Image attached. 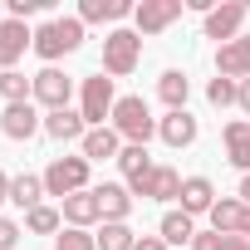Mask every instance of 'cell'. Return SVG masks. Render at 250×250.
Masks as SVG:
<instances>
[{
    "label": "cell",
    "instance_id": "cell-33",
    "mask_svg": "<svg viewBox=\"0 0 250 250\" xmlns=\"http://www.w3.org/2000/svg\"><path fill=\"white\" fill-rule=\"evenodd\" d=\"M221 240H226V235H216V230H196L191 250H221Z\"/></svg>",
    "mask_w": 250,
    "mask_h": 250
},
{
    "label": "cell",
    "instance_id": "cell-10",
    "mask_svg": "<svg viewBox=\"0 0 250 250\" xmlns=\"http://www.w3.org/2000/svg\"><path fill=\"white\" fill-rule=\"evenodd\" d=\"M0 133H5L10 143H30L35 133H44V113L35 103H5V113H0Z\"/></svg>",
    "mask_w": 250,
    "mask_h": 250
},
{
    "label": "cell",
    "instance_id": "cell-32",
    "mask_svg": "<svg viewBox=\"0 0 250 250\" xmlns=\"http://www.w3.org/2000/svg\"><path fill=\"white\" fill-rule=\"evenodd\" d=\"M20 235H25V226H20V221L0 216V250H15V245H20Z\"/></svg>",
    "mask_w": 250,
    "mask_h": 250
},
{
    "label": "cell",
    "instance_id": "cell-18",
    "mask_svg": "<svg viewBox=\"0 0 250 250\" xmlns=\"http://www.w3.org/2000/svg\"><path fill=\"white\" fill-rule=\"evenodd\" d=\"M44 133H49L54 143H83L88 123H83L79 108H59V113H44Z\"/></svg>",
    "mask_w": 250,
    "mask_h": 250
},
{
    "label": "cell",
    "instance_id": "cell-11",
    "mask_svg": "<svg viewBox=\"0 0 250 250\" xmlns=\"http://www.w3.org/2000/svg\"><path fill=\"white\" fill-rule=\"evenodd\" d=\"M25 49H35V30L25 25V20H0V74L5 69H15L20 59H25Z\"/></svg>",
    "mask_w": 250,
    "mask_h": 250
},
{
    "label": "cell",
    "instance_id": "cell-15",
    "mask_svg": "<svg viewBox=\"0 0 250 250\" xmlns=\"http://www.w3.org/2000/svg\"><path fill=\"white\" fill-rule=\"evenodd\" d=\"M59 211H64V221H69L74 230H88V226H98V221H103L93 187H88V191H74V196H64V201H59Z\"/></svg>",
    "mask_w": 250,
    "mask_h": 250
},
{
    "label": "cell",
    "instance_id": "cell-16",
    "mask_svg": "<svg viewBox=\"0 0 250 250\" xmlns=\"http://www.w3.org/2000/svg\"><path fill=\"white\" fill-rule=\"evenodd\" d=\"M196 133H201V123L182 108V113H167V118H157V138L167 143V147H191L196 143Z\"/></svg>",
    "mask_w": 250,
    "mask_h": 250
},
{
    "label": "cell",
    "instance_id": "cell-31",
    "mask_svg": "<svg viewBox=\"0 0 250 250\" xmlns=\"http://www.w3.org/2000/svg\"><path fill=\"white\" fill-rule=\"evenodd\" d=\"M49 5H54V0H5V15L10 20H25V15H40Z\"/></svg>",
    "mask_w": 250,
    "mask_h": 250
},
{
    "label": "cell",
    "instance_id": "cell-5",
    "mask_svg": "<svg viewBox=\"0 0 250 250\" xmlns=\"http://www.w3.org/2000/svg\"><path fill=\"white\" fill-rule=\"evenodd\" d=\"M88 167H93V162H88L83 152H79V157H54V162L44 167V191L59 196V201L74 196V191H88Z\"/></svg>",
    "mask_w": 250,
    "mask_h": 250
},
{
    "label": "cell",
    "instance_id": "cell-8",
    "mask_svg": "<svg viewBox=\"0 0 250 250\" xmlns=\"http://www.w3.org/2000/svg\"><path fill=\"white\" fill-rule=\"evenodd\" d=\"M182 5L187 0H143V5H133V30L147 40V35H162L167 25L182 20Z\"/></svg>",
    "mask_w": 250,
    "mask_h": 250
},
{
    "label": "cell",
    "instance_id": "cell-30",
    "mask_svg": "<svg viewBox=\"0 0 250 250\" xmlns=\"http://www.w3.org/2000/svg\"><path fill=\"white\" fill-rule=\"evenodd\" d=\"M54 250H98V240L88 235V230H64V235H54Z\"/></svg>",
    "mask_w": 250,
    "mask_h": 250
},
{
    "label": "cell",
    "instance_id": "cell-35",
    "mask_svg": "<svg viewBox=\"0 0 250 250\" xmlns=\"http://www.w3.org/2000/svg\"><path fill=\"white\" fill-rule=\"evenodd\" d=\"M221 250H250V240H245V235H226V240H221Z\"/></svg>",
    "mask_w": 250,
    "mask_h": 250
},
{
    "label": "cell",
    "instance_id": "cell-24",
    "mask_svg": "<svg viewBox=\"0 0 250 250\" xmlns=\"http://www.w3.org/2000/svg\"><path fill=\"white\" fill-rule=\"evenodd\" d=\"M157 98L167 103V113H182L187 98H191V79H187L182 69H167V74L157 79Z\"/></svg>",
    "mask_w": 250,
    "mask_h": 250
},
{
    "label": "cell",
    "instance_id": "cell-13",
    "mask_svg": "<svg viewBox=\"0 0 250 250\" xmlns=\"http://www.w3.org/2000/svg\"><path fill=\"white\" fill-rule=\"evenodd\" d=\"M216 74L221 79H250V35L230 40V44H216Z\"/></svg>",
    "mask_w": 250,
    "mask_h": 250
},
{
    "label": "cell",
    "instance_id": "cell-39",
    "mask_svg": "<svg viewBox=\"0 0 250 250\" xmlns=\"http://www.w3.org/2000/svg\"><path fill=\"white\" fill-rule=\"evenodd\" d=\"M0 15H5V5H0Z\"/></svg>",
    "mask_w": 250,
    "mask_h": 250
},
{
    "label": "cell",
    "instance_id": "cell-28",
    "mask_svg": "<svg viewBox=\"0 0 250 250\" xmlns=\"http://www.w3.org/2000/svg\"><path fill=\"white\" fill-rule=\"evenodd\" d=\"M30 93H35V79H25L20 69L0 74V98H5V103H30Z\"/></svg>",
    "mask_w": 250,
    "mask_h": 250
},
{
    "label": "cell",
    "instance_id": "cell-14",
    "mask_svg": "<svg viewBox=\"0 0 250 250\" xmlns=\"http://www.w3.org/2000/svg\"><path fill=\"white\" fill-rule=\"evenodd\" d=\"M93 196H98L103 221H128V216H133V201H138L123 182H98V187H93Z\"/></svg>",
    "mask_w": 250,
    "mask_h": 250
},
{
    "label": "cell",
    "instance_id": "cell-4",
    "mask_svg": "<svg viewBox=\"0 0 250 250\" xmlns=\"http://www.w3.org/2000/svg\"><path fill=\"white\" fill-rule=\"evenodd\" d=\"M113 108H118L113 79H108V74H88V79L79 83V113H83V123H88V128H108Z\"/></svg>",
    "mask_w": 250,
    "mask_h": 250
},
{
    "label": "cell",
    "instance_id": "cell-9",
    "mask_svg": "<svg viewBox=\"0 0 250 250\" xmlns=\"http://www.w3.org/2000/svg\"><path fill=\"white\" fill-rule=\"evenodd\" d=\"M245 15H250V5H245V0H226V5H216V10L201 20V30H206V40H216V44H230V40H240V25H245Z\"/></svg>",
    "mask_w": 250,
    "mask_h": 250
},
{
    "label": "cell",
    "instance_id": "cell-29",
    "mask_svg": "<svg viewBox=\"0 0 250 250\" xmlns=\"http://www.w3.org/2000/svg\"><path fill=\"white\" fill-rule=\"evenodd\" d=\"M206 98H211L216 108H230V103L240 98V83H235V79H221V74H216V79L206 83Z\"/></svg>",
    "mask_w": 250,
    "mask_h": 250
},
{
    "label": "cell",
    "instance_id": "cell-6",
    "mask_svg": "<svg viewBox=\"0 0 250 250\" xmlns=\"http://www.w3.org/2000/svg\"><path fill=\"white\" fill-rule=\"evenodd\" d=\"M69 98H74V79H69L59 64H44V69L35 74V93H30V103L44 108V113H59V108H69Z\"/></svg>",
    "mask_w": 250,
    "mask_h": 250
},
{
    "label": "cell",
    "instance_id": "cell-26",
    "mask_svg": "<svg viewBox=\"0 0 250 250\" xmlns=\"http://www.w3.org/2000/svg\"><path fill=\"white\" fill-rule=\"evenodd\" d=\"M93 240H98V250H133V245H138V230H133L128 221H103V230H98Z\"/></svg>",
    "mask_w": 250,
    "mask_h": 250
},
{
    "label": "cell",
    "instance_id": "cell-2",
    "mask_svg": "<svg viewBox=\"0 0 250 250\" xmlns=\"http://www.w3.org/2000/svg\"><path fill=\"white\" fill-rule=\"evenodd\" d=\"M83 44V20L79 15H59V20H44L40 30H35V54L44 59V64H59L64 54H74Z\"/></svg>",
    "mask_w": 250,
    "mask_h": 250
},
{
    "label": "cell",
    "instance_id": "cell-37",
    "mask_svg": "<svg viewBox=\"0 0 250 250\" xmlns=\"http://www.w3.org/2000/svg\"><path fill=\"white\" fill-rule=\"evenodd\" d=\"M235 196H240V201H245V206H250V172H245V177H240V187H235Z\"/></svg>",
    "mask_w": 250,
    "mask_h": 250
},
{
    "label": "cell",
    "instance_id": "cell-12",
    "mask_svg": "<svg viewBox=\"0 0 250 250\" xmlns=\"http://www.w3.org/2000/svg\"><path fill=\"white\" fill-rule=\"evenodd\" d=\"M211 230L216 235H245L250 240V206L240 196H216L211 206Z\"/></svg>",
    "mask_w": 250,
    "mask_h": 250
},
{
    "label": "cell",
    "instance_id": "cell-25",
    "mask_svg": "<svg viewBox=\"0 0 250 250\" xmlns=\"http://www.w3.org/2000/svg\"><path fill=\"white\" fill-rule=\"evenodd\" d=\"M118 167H123V182H143L157 162L147 157V147H138V143H123V152H118Z\"/></svg>",
    "mask_w": 250,
    "mask_h": 250
},
{
    "label": "cell",
    "instance_id": "cell-20",
    "mask_svg": "<svg viewBox=\"0 0 250 250\" xmlns=\"http://www.w3.org/2000/svg\"><path fill=\"white\" fill-rule=\"evenodd\" d=\"M79 152H83L88 162H118L123 138H118L113 128H88V133H83V143H79Z\"/></svg>",
    "mask_w": 250,
    "mask_h": 250
},
{
    "label": "cell",
    "instance_id": "cell-38",
    "mask_svg": "<svg viewBox=\"0 0 250 250\" xmlns=\"http://www.w3.org/2000/svg\"><path fill=\"white\" fill-rule=\"evenodd\" d=\"M10 182H15V177H5V172H0V201H10Z\"/></svg>",
    "mask_w": 250,
    "mask_h": 250
},
{
    "label": "cell",
    "instance_id": "cell-36",
    "mask_svg": "<svg viewBox=\"0 0 250 250\" xmlns=\"http://www.w3.org/2000/svg\"><path fill=\"white\" fill-rule=\"evenodd\" d=\"M235 103H240V108L250 113V79H240V98H235Z\"/></svg>",
    "mask_w": 250,
    "mask_h": 250
},
{
    "label": "cell",
    "instance_id": "cell-17",
    "mask_svg": "<svg viewBox=\"0 0 250 250\" xmlns=\"http://www.w3.org/2000/svg\"><path fill=\"white\" fill-rule=\"evenodd\" d=\"M221 143H226V162L240 167V177H245V172H250V123H245V118L226 123V128H221Z\"/></svg>",
    "mask_w": 250,
    "mask_h": 250
},
{
    "label": "cell",
    "instance_id": "cell-22",
    "mask_svg": "<svg viewBox=\"0 0 250 250\" xmlns=\"http://www.w3.org/2000/svg\"><path fill=\"white\" fill-rule=\"evenodd\" d=\"M44 196H49V191H44V177H35V172H20V177L10 182V206H20L25 216H30L35 206H44Z\"/></svg>",
    "mask_w": 250,
    "mask_h": 250
},
{
    "label": "cell",
    "instance_id": "cell-1",
    "mask_svg": "<svg viewBox=\"0 0 250 250\" xmlns=\"http://www.w3.org/2000/svg\"><path fill=\"white\" fill-rule=\"evenodd\" d=\"M108 128H113L123 143H138V147H147V138H157V118H152L147 98H138V93H123V98H118V108H113V118H108Z\"/></svg>",
    "mask_w": 250,
    "mask_h": 250
},
{
    "label": "cell",
    "instance_id": "cell-34",
    "mask_svg": "<svg viewBox=\"0 0 250 250\" xmlns=\"http://www.w3.org/2000/svg\"><path fill=\"white\" fill-rule=\"evenodd\" d=\"M133 250H172V245H167L162 235H138V245H133Z\"/></svg>",
    "mask_w": 250,
    "mask_h": 250
},
{
    "label": "cell",
    "instance_id": "cell-19",
    "mask_svg": "<svg viewBox=\"0 0 250 250\" xmlns=\"http://www.w3.org/2000/svg\"><path fill=\"white\" fill-rule=\"evenodd\" d=\"M128 15H133L128 0H79V20L83 25H113L118 30V20H128Z\"/></svg>",
    "mask_w": 250,
    "mask_h": 250
},
{
    "label": "cell",
    "instance_id": "cell-3",
    "mask_svg": "<svg viewBox=\"0 0 250 250\" xmlns=\"http://www.w3.org/2000/svg\"><path fill=\"white\" fill-rule=\"evenodd\" d=\"M138 64H143V35L138 30L118 25V30L103 35V74L108 79H128Z\"/></svg>",
    "mask_w": 250,
    "mask_h": 250
},
{
    "label": "cell",
    "instance_id": "cell-7",
    "mask_svg": "<svg viewBox=\"0 0 250 250\" xmlns=\"http://www.w3.org/2000/svg\"><path fill=\"white\" fill-rule=\"evenodd\" d=\"M182 182H187V177H182L177 167L157 162L143 182H123V187H128L133 196H143V201H177V196H182Z\"/></svg>",
    "mask_w": 250,
    "mask_h": 250
},
{
    "label": "cell",
    "instance_id": "cell-27",
    "mask_svg": "<svg viewBox=\"0 0 250 250\" xmlns=\"http://www.w3.org/2000/svg\"><path fill=\"white\" fill-rule=\"evenodd\" d=\"M25 230L30 235H54V230H64V211L59 206H35L25 216Z\"/></svg>",
    "mask_w": 250,
    "mask_h": 250
},
{
    "label": "cell",
    "instance_id": "cell-21",
    "mask_svg": "<svg viewBox=\"0 0 250 250\" xmlns=\"http://www.w3.org/2000/svg\"><path fill=\"white\" fill-rule=\"evenodd\" d=\"M177 201H182L187 216H211V206H216V187H211V177H187Z\"/></svg>",
    "mask_w": 250,
    "mask_h": 250
},
{
    "label": "cell",
    "instance_id": "cell-23",
    "mask_svg": "<svg viewBox=\"0 0 250 250\" xmlns=\"http://www.w3.org/2000/svg\"><path fill=\"white\" fill-rule=\"evenodd\" d=\"M157 235H162L167 245H191V240H196V216H187L182 206H172V211L157 221Z\"/></svg>",
    "mask_w": 250,
    "mask_h": 250
}]
</instances>
